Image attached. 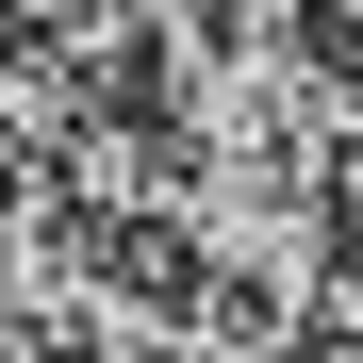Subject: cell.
Instances as JSON below:
<instances>
[{"label":"cell","instance_id":"6da1fadb","mask_svg":"<svg viewBox=\"0 0 363 363\" xmlns=\"http://www.w3.org/2000/svg\"><path fill=\"white\" fill-rule=\"evenodd\" d=\"M0 314L33 347H83V363H165L182 297L133 264V215L67 199V182H17L0 199Z\"/></svg>","mask_w":363,"mask_h":363}]
</instances>
